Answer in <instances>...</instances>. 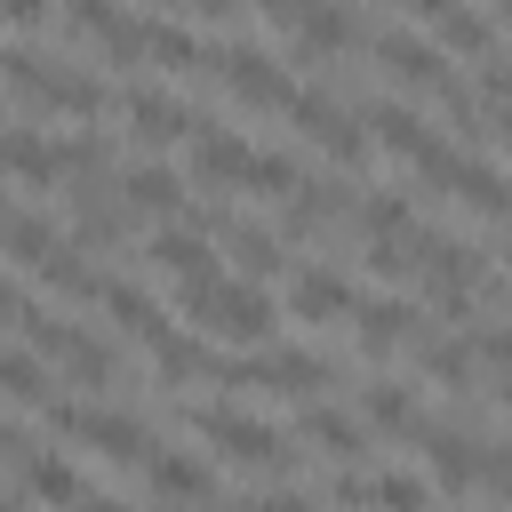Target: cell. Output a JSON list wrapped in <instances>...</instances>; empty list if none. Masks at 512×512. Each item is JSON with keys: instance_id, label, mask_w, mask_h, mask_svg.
<instances>
[{"instance_id": "cell-1", "label": "cell", "mask_w": 512, "mask_h": 512, "mask_svg": "<svg viewBox=\"0 0 512 512\" xmlns=\"http://www.w3.org/2000/svg\"><path fill=\"white\" fill-rule=\"evenodd\" d=\"M184 312H192L208 336H224V344H264V336H272V320H280L264 288L224 280V272H216V280H192V288H184Z\"/></svg>"}, {"instance_id": "cell-2", "label": "cell", "mask_w": 512, "mask_h": 512, "mask_svg": "<svg viewBox=\"0 0 512 512\" xmlns=\"http://www.w3.org/2000/svg\"><path fill=\"white\" fill-rule=\"evenodd\" d=\"M0 72H8V88L32 96L40 112H72V120H96V112H104V88H96L88 72H56V64H40V56H24V48H0Z\"/></svg>"}, {"instance_id": "cell-3", "label": "cell", "mask_w": 512, "mask_h": 512, "mask_svg": "<svg viewBox=\"0 0 512 512\" xmlns=\"http://www.w3.org/2000/svg\"><path fill=\"white\" fill-rule=\"evenodd\" d=\"M208 64L224 72V88H232V104H256V112H288V104H296V88H288V72H280L272 56H256V48H208Z\"/></svg>"}, {"instance_id": "cell-4", "label": "cell", "mask_w": 512, "mask_h": 512, "mask_svg": "<svg viewBox=\"0 0 512 512\" xmlns=\"http://www.w3.org/2000/svg\"><path fill=\"white\" fill-rule=\"evenodd\" d=\"M224 384H248V392H288V400H304V392H320L328 384V360H312V352H248V360H232V368H216Z\"/></svg>"}, {"instance_id": "cell-5", "label": "cell", "mask_w": 512, "mask_h": 512, "mask_svg": "<svg viewBox=\"0 0 512 512\" xmlns=\"http://www.w3.org/2000/svg\"><path fill=\"white\" fill-rule=\"evenodd\" d=\"M208 440H216V456H232V464H288V440L264 424V416H240V408H200L192 416Z\"/></svg>"}, {"instance_id": "cell-6", "label": "cell", "mask_w": 512, "mask_h": 512, "mask_svg": "<svg viewBox=\"0 0 512 512\" xmlns=\"http://www.w3.org/2000/svg\"><path fill=\"white\" fill-rule=\"evenodd\" d=\"M376 64H384L400 88H424V96H456V80H448V56H440L432 40H416V32H384V40H376Z\"/></svg>"}, {"instance_id": "cell-7", "label": "cell", "mask_w": 512, "mask_h": 512, "mask_svg": "<svg viewBox=\"0 0 512 512\" xmlns=\"http://www.w3.org/2000/svg\"><path fill=\"white\" fill-rule=\"evenodd\" d=\"M288 112H296V128H304L312 144H328V160H344V168H360V160H368V136H360V120H352V112H336L328 96H296Z\"/></svg>"}, {"instance_id": "cell-8", "label": "cell", "mask_w": 512, "mask_h": 512, "mask_svg": "<svg viewBox=\"0 0 512 512\" xmlns=\"http://www.w3.org/2000/svg\"><path fill=\"white\" fill-rule=\"evenodd\" d=\"M72 440H88V448H96V456H112V464L152 456V432H144L136 416H120V408H80V416H72Z\"/></svg>"}, {"instance_id": "cell-9", "label": "cell", "mask_w": 512, "mask_h": 512, "mask_svg": "<svg viewBox=\"0 0 512 512\" xmlns=\"http://www.w3.org/2000/svg\"><path fill=\"white\" fill-rule=\"evenodd\" d=\"M152 264L176 280V288H192V280H216L224 264L208 256V240H200V224H168L160 240H152Z\"/></svg>"}, {"instance_id": "cell-10", "label": "cell", "mask_w": 512, "mask_h": 512, "mask_svg": "<svg viewBox=\"0 0 512 512\" xmlns=\"http://www.w3.org/2000/svg\"><path fill=\"white\" fill-rule=\"evenodd\" d=\"M192 168H200L208 184H248L256 144H248V136H232V128H200V136H192Z\"/></svg>"}, {"instance_id": "cell-11", "label": "cell", "mask_w": 512, "mask_h": 512, "mask_svg": "<svg viewBox=\"0 0 512 512\" xmlns=\"http://www.w3.org/2000/svg\"><path fill=\"white\" fill-rule=\"evenodd\" d=\"M288 312H296V320H344V312H352V280L304 264V272L288 280Z\"/></svg>"}, {"instance_id": "cell-12", "label": "cell", "mask_w": 512, "mask_h": 512, "mask_svg": "<svg viewBox=\"0 0 512 512\" xmlns=\"http://www.w3.org/2000/svg\"><path fill=\"white\" fill-rule=\"evenodd\" d=\"M144 464H152V496H168V504H208V496H216L208 464L184 456V448H152Z\"/></svg>"}, {"instance_id": "cell-13", "label": "cell", "mask_w": 512, "mask_h": 512, "mask_svg": "<svg viewBox=\"0 0 512 512\" xmlns=\"http://www.w3.org/2000/svg\"><path fill=\"white\" fill-rule=\"evenodd\" d=\"M128 128H136L144 144H176V136H200V120H192L176 96H160V88H136V96H128Z\"/></svg>"}, {"instance_id": "cell-14", "label": "cell", "mask_w": 512, "mask_h": 512, "mask_svg": "<svg viewBox=\"0 0 512 512\" xmlns=\"http://www.w3.org/2000/svg\"><path fill=\"white\" fill-rule=\"evenodd\" d=\"M336 504H368V512H424V480H408V472H384V480H336L328 488Z\"/></svg>"}, {"instance_id": "cell-15", "label": "cell", "mask_w": 512, "mask_h": 512, "mask_svg": "<svg viewBox=\"0 0 512 512\" xmlns=\"http://www.w3.org/2000/svg\"><path fill=\"white\" fill-rule=\"evenodd\" d=\"M0 168L24 176V184H56L64 176V152L48 136H32V128H0Z\"/></svg>"}, {"instance_id": "cell-16", "label": "cell", "mask_w": 512, "mask_h": 512, "mask_svg": "<svg viewBox=\"0 0 512 512\" xmlns=\"http://www.w3.org/2000/svg\"><path fill=\"white\" fill-rule=\"evenodd\" d=\"M424 456H432V480H440V488H472V480H480V448H472L464 432H448V424L424 432Z\"/></svg>"}, {"instance_id": "cell-17", "label": "cell", "mask_w": 512, "mask_h": 512, "mask_svg": "<svg viewBox=\"0 0 512 512\" xmlns=\"http://www.w3.org/2000/svg\"><path fill=\"white\" fill-rule=\"evenodd\" d=\"M344 48H352V8H344V0H336V8H320V16L296 32V56H304V64H320V56H344Z\"/></svg>"}, {"instance_id": "cell-18", "label": "cell", "mask_w": 512, "mask_h": 512, "mask_svg": "<svg viewBox=\"0 0 512 512\" xmlns=\"http://www.w3.org/2000/svg\"><path fill=\"white\" fill-rule=\"evenodd\" d=\"M144 56H152V64H168V72H192V64H208V48H200L184 24H168V16H152V24H144Z\"/></svg>"}, {"instance_id": "cell-19", "label": "cell", "mask_w": 512, "mask_h": 512, "mask_svg": "<svg viewBox=\"0 0 512 512\" xmlns=\"http://www.w3.org/2000/svg\"><path fill=\"white\" fill-rule=\"evenodd\" d=\"M352 320H360V344H368V352H384V344H400V336H408V320H416V312H408L400 296H368V304H352Z\"/></svg>"}, {"instance_id": "cell-20", "label": "cell", "mask_w": 512, "mask_h": 512, "mask_svg": "<svg viewBox=\"0 0 512 512\" xmlns=\"http://www.w3.org/2000/svg\"><path fill=\"white\" fill-rule=\"evenodd\" d=\"M448 192H464L480 216H512V184L496 176V168H480V160H456V176H448Z\"/></svg>"}, {"instance_id": "cell-21", "label": "cell", "mask_w": 512, "mask_h": 512, "mask_svg": "<svg viewBox=\"0 0 512 512\" xmlns=\"http://www.w3.org/2000/svg\"><path fill=\"white\" fill-rule=\"evenodd\" d=\"M448 48H456V56H488V48H496V24H488L480 8L456 0V8L440 16V56H448Z\"/></svg>"}, {"instance_id": "cell-22", "label": "cell", "mask_w": 512, "mask_h": 512, "mask_svg": "<svg viewBox=\"0 0 512 512\" xmlns=\"http://www.w3.org/2000/svg\"><path fill=\"white\" fill-rule=\"evenodd\" d=\"M360 128H368L376 144H392V152H408V160L424 152V120H416L408 104H368V120H360Z\"/></svg>"}, {"instance_id": "cell-23", "label": "cell", "mask_w": 512, "mask_h": 512, "mask_svg": "<svg viewBox=\"0 0 512 512\" xmlns=\"http://www.w3.org/2000/svg\"><path fill=\"white\" fill-rule=\"evenodd\" d=\"M120 200H128V208H152V216H168V208L184 200V184H176L168 168H152V160H144V168H128V176H120Z\"/></svg>"}, {"instance_id": "cell-24", "label": "cell", "mask_w": 512, "mask_h": 512, "mask_svg": "<svg viewBox=\"0 0 512 512\" xmlns=\"http://www.w3.org/2000/svg\"><path fill=\"white\" fill-rule=\"evenodd\" d=\"M104 304H112V320H120L128 336H144V344H160V336H168V320H160V304H152L144 288H120V280H112V288H104Z\"/></svg>"}, {"instance_id": "cell-25", "label": "cell", "mask_w": 512, "mask_h": 512, "mask_svg": "<svg viewBox=\"0 0 512 512\" xmlns=\"http://www.w3.org/2000/svg\"><path fill=\"white\" fill-rule=\"evenodd\" d=\"M360 416H368L376 432H416V400H408V384H368V392H360Z\"/></svg>"}, {"instance_id": "cell-26", "label": "cell", "mask_w": 512, "mask_h": 512, "mask_svg": "<svg viewBox=\"0 0 512 512\" xmlns=\"http://www.w3.org/2000/svg\"><path fill=\"white\" fill-rule=\"evenodd\" d=\"M0 248H8V256H24V264L40 272V264L56 256V232H48V216H8V224H0Z\"/></svg>"}, {"instance_id": "cell-27", "label": "cell", "mask_w": 512, "mask_h": 512, "mask_svg": "<svg viewBox=\"0 0 512 512\" xmlns=\"http://www.w3.org/2000/svg\"><path fill=\"white\" fill-rule=\"evenodd\" d=\"M24 480H32V496H40V504H56V512H64V504H80V472H72L64 456H32V464H24Z\"/></svg>"}, {"instance_id": "cell-28", "label": "cell", "mask_w": 512, "mask_h": 512, "mask_svg": "<svg viewBox=\"0 0 512 512\" xmlns=\"http://www.w3.org/2000/svg\"><path fill=\"white\" fill-rule=\"evenodd\" d=\"M328 216H336V192H328V184H296L288 208H280V232H320Z\"/></svg>"}, {"instance_id": "cell-29", "label": "cell", "mask_w": 512, "mask_h": 512, "mask_svg": "<svg viewBox=\"0 0 512 512\" xmlns=\"http://www.w3.org/2000/svg\"><path fill=\"white\" fill-rule=\"evenodd\" d=\"M40 280H48V288H64V296H104V288H112V280H96V272L80 264V248H64V240H56V256L40 264Z\"/></svg>"}, {"instance_id": "cell-30", "label": "cell", "mask_w": 512, "mask_h": 512, "mask_svg": "<svg viewBox=\"0 0 512 512\" xmlns=\"http://www.w3.org/2000/svg\"><path fill=\"white\" fill-rule=\"evenodd\" d=\"M304 440L328 448V456H360V424L336 416V408H312V416H304Z\"/></svg>"}, {"instance_id": "cell-31", "label": "cell", "mask_w": 512, "mask_h": 512, "mask_svg": "<svg viewBox=\"0 0 512 512\" xmlns=\"http://www.w3.org/2000/svg\"><path fill=\"white\" fill-rule=\"evenodd\" d=\"M64 368H72V384H112V352H104L96 336H80V328H72V344H64Z\"/></svg>"}, {"instance_id": "cell-32", "label": "cell", "mask_w": 512, "mask_h": 512, "mask_svg": "<svg viewBox=\"0 0 512 512\" xmlns=\"http://www.w3.org/2000/svg\"><path fill=\"white\" fill-rule=\"evenodd\" d=\"M152 360H160V376H168V384H184L192 368H208V352H200L192 336H176V328H168V336L152 344Z\"/></svg>"}, {"instance_id": "cell-33", "label": "cell", "mask_w": 512, "mask_h": 512, "mask_svg": "<svg viewBox=\"0 0 512 512\" xmlns=\"http://www.w3.org/2000/svg\"><path fill=\"white\" fill-rule=\"evenodd\" d=\"M0 392L8 400H48L40 392V352H0Z\"/></svg>"}, {"instance_id": "cell-34", "label": "cell", "mask_w": 512, "mask_h": 512, "mask_svg": "<svg viewBox=\"0 0 512 512\" xmlns=\"http://www.w3.org/2000/svg\"><path fill=\"white\" fill-rule=\"evenodd\" d=\"M304 176H296V160L288 152H256V168H248V192H296Z\"/></svg>"}, {"instance_id": "cell-35", "label": "cell", "mask_w": 512, "mask_h": 512, "mask_svg": "<svg viewBox=\"0 0 512 512\" xmlns=\"http://www.w3.org/2000/svg\"><path fill=\"white\" fill-rule=\"evenodd\" d=\"M232 256H240V272H272V264H280V240L240 224V232H232Z\"/></svg>"}, {"instance_id": "cell-36", "label": "cell", "mask_w": 512, "mask_h": 512, "mask_svg": "<svg viewBox=\"0 0 512 512\" xmlns=\"http://www.w3.org/2000/svg\"><path fill=\"white\" fill-rule=\"evenodd\" d=\"M424 376H440V384H472V352H464V344H424Z\"/></svg>"}, {"instance_id": "cell-37", "label": "cell", "mask_w": 512, "mask_h": 512, "mask_svg": "<svg viewBox=\"0 0 512 512\" xmlns=\"http://www.w3.org/2000/svg\"><path fill=\"white\" fill-rule=\"evenodd\" d=\"M320 8H336V0H264V16H272V24H288V32H304Z\"/></svg>"}, {"instance_id": "cell-38", "label": "cell", "mask_w": 512, "mask_h": 512, "mask_svg": "<svg viewBox=\"0 0 512 512\" xmlns=\"http://www.w3.org/2000/svg\"><path fill=\"white\" fill-rule=\"evenodd\" d=\"M480 96H488L496 112H512V64H496V56H488V64H480Z\"/></svg>"}, {"instance_id": "cell-39", "label": "cell", "mask_w": 512, "mask_h": 512, "mask_svg": "<svg viewBox=\"0 0 512 512\" xmlns=\"http://www.w3.org/2000/svg\"><path fill=\"white\" fill-rule=\"evenodd\" d=\"M472 352H480L488 368H504V376H512V328H480V336H472Z\"/></svg>"}, {"instance_id": "cell-40", "label": "cell", "mask_w": 512, "mask_h": 512, "mask_svg": "<svg viewBox=\"0 0 512 512\" xmlns=\"http://www.w3.org/2000/svg\"><path fill=\"white\" fill-rule=\"evenodd\" d=\"M0 24H16V32H40V24H48V0H0Z\"/></svg>"}, {"instance_id": "cell-41", "label": "cell", "mask_w": 512, "mask_h": 512, "mask_svg": "<svg viewBox=\"0 0 512 512\" xmlns=\"http://www.w3.org/2000/svg\"><path fill=\"white\" fill-rule=\"evenodd\" d=\"M256 512H320V504H312V496H264Z\"/></svg>"}, {"instance_id": "cell-42", "label": "cell", "mask_w": 512, "mask_h": 512, "mask_svg": "<svg viewBox=\"0 0 512 512\" xmlns=\"http://www.w3.org/2000/svg\"><path fill=\"white\" fill-rule=\"evenodd\" d=\"M80 512H128L120 496H80Z\"/></svg>"}, {"instance_id": "cell-43", "label": "cell", "mask_w": 512, "mask_h": 512, "mask_svg": "<svg viewBox=\"0 0 512 512\" xmlns=\"http://www.w3.org/2000/svg\"><path fill=\"white\" fill-rule=\"evenodd\" d=\"M192 8H208V16H232V8H240V0H192Z\"/></svg>"}, {"instance_id": "cell-44", "label": "cell", "mask_w": 512, "mask_h": 512, "mask_svg": "<svg viewBox=\"0 0 512 512\" xmlns=\"http://www.w3.org/2000/svg\"><path fill=\"white\" fill-rule=\"evenodd\" d=\"M496 136H504V144H512V112H496Z\"/></svg>"}, {"instance_id": "cell-45", "label": "cell", "mask_w": 512, "mask_h": 512, "mask_svg": "<svg viewBox=\"0 0 512 512\" xmlns=\"http://www.w3.org/2000/svg\"><path fill=\"white\" fill-rule=\"evenodd\" d=\"M208 512H256V504H208Z\"/></svg>"}, {"instance_id": "cell-46", "label": "cell", "mask_w": 512, "mask_h": 512, "mask_svg": "<svg viewBox=\"0 0 512 512\" xmlns=\"http://www.w3.org/2000/svg\"><path fill=\"white\" fill-rule=\"evenodd\" d=\"M8 216H16V208H8V192H0V224H8Z\"/></svg>"}, {"instance_id": "cell-47", "label": "cell", "mask_w": 512, "mask_h": 512, "mask_svg": "<svg viewBox=\"0 0 512 512\" xmlns=\"http://www.w3.org/2000/svg\"><path fill=\"white\" fill-rule=\"evenodd\" d=\"M504 24H512V0H504Z\"/></svg>"}, {"instance_id": "cell-48", "label": "cell", "mask_w": 512, "mask_h": 512, "mask_svg": "<svg viewBox=\"0 0 512 512\" xmlns=\"http://www.w3.org/2000/svg\"><path fill=\"white\" fill-rule=\"evenodd\" d=\"M0 512H8V504H0Z\"/></svg>"}]
</instances>
